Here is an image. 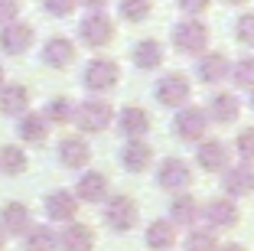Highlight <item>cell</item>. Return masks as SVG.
<instances>
[{
    "label": "cell",
    "mask_w": 254,
    "mask_h": 251,
    "mask_svg": "<svg viewBox=\"0 0 254 251\" xmlns=\"http://www.w3.org/2000/svg\"><path fill=\"white\" fill-rule=\"evenodd\" d=\"M137 219H140V209H137V202L130 199V196H111V199L105 202V225L111 232H130L137 225Z\"/></svg>",
    "instance_id": "277c9868"
},
{
    "label": "cell",
    "mask_w": 254,
    "mask_h": 251,
    "mask_svg": "<svg viewBox=\"0 0 254 251\" xmlns=\"http://www.w3.org/2000/svg\"><path fill=\"white\" fill-rule=\"evenodd\" d=\"M0 248H3V229H0Z\"/></svg>",
    "instance_id": "ee69618b"
},
{
    "label": "cell",
    "mask_w": 254,
    "mask_h": 251,
    "mask_svg": "<svg viewBox=\"0 0 254 251\" xmlns=\"http://www.w3.org/2000/svg\"><path fill=\"white\" fill-rule=\"evenodd\" d=\"M228 75H232V82L238 85V88L251 91L254 88V56H241V59L232 66V72H228Z\"/></svg>",
    "instance_id": "1f68e13d"
},
{
    "label": "cell",
    "mask_w": 254,
    "mask_h": 251,
    "mask_svg": "<svg viewBox=\"0 0 254 251\" xmlns=\"http://www.w3.org/2000/svg\"><path fill=\"white\" fill-rule=\"evenodd\" d=\"M157 183L166 192H186L192 186V167L183 157H166L157 167Z\"/></svg>",
    "instance_id": "3957f363"
},
{
    "label": "cell",
    "mask_w": 254,
    "mask_h": 251,
    "mask_svg": "<svg viewBox=\"0 0 254 251\" xmlns=\"http://www.w3.org/2000/svg\"><path fill=\"white\" fill-rule=\"evenodd\" d=\"M209 114H205V108H199V104H183L180 114H176V121H173V131H176V137L186 144H199L205 141V131H209Z\"/></svg>",
    "instance_id": "6da1fadb"
},
{
    "label": "cell",
    "mask_w": 254,
    "mask_h": 251,
    "mask_svg": "<svg viewBox=\"0 0 254 251\" xmlns=\"http://www.w3.org/2000/svg\"><path fill=\"white\" fill-rule=\"evenodd\" d=\"M228 72H232V62L225 52H202L199 62H195V75L205 85H218L222 79H228Z\"/></svg>",
    "instance_id": "8fae6325"
},
{
    "label": "cell",
    "mask_w": 254,
    "mask_h": 251,
    "mask_svg": "<svg viewBox=\"0 0 254 251\" xmlns=\"http://www.w3.org/2000/svg\"><path fill=\"white\" fill-rule=\"evenodd\" d=\"M30 104V91L23 88V85H7V88L0 91V111L3 114H23Z\"/></svg>",
    "instance_id": "83f0119b"
},
{
    "label": "cell",
    "mask_w": 254,
    "mask_h": 251,
    "mask_svg": "<svg viewBox=\"0 0 254 251\" xmlns=\"http://www.w3.org/2000/svg\"><path fill=\"white\" fill-rule=\"evenodd\" d=\"M195 163L205 173H222L228 167V147L222 141H199L195 147Z\"/></svg>",
    "instance_id": "9a60e30c"
},
{
    "label": "cell",
    "mask_w": 254,
    "mask_h": 251,
    "mask_svg": "<svg viewBox=\"0 0 254 251\" xmlns=\"http://www.w3.org/2000/svg\"><path fill=\"white\" fill-rule=\"evenodd\" d=\"M222 3H232V7H238V3H245V0H222Z\"/></svg>",
    "instance_id": "b9f144b4"
},
{
    "label": "cell",
    "mask_w": 254,
    "mask_h": 251,
    "mask_svg": "<svg viewBox=\"0 0 254 251\" xmlns=\"http://www.w3.org/2000/svg\"><path fill=\"white\" fill-rule=\"evenodd\" d=\"M218 251H248V248H245V245H238V242H228V245H222Z\"/></svg>",
    "instance_id": "ab89813d"
},
{
    "label": "cell",
    "mask_w": 254,
    "mask_h": 251,
    "mask_svg": "<svg viewBox=\"0 0 254 251\" xmlns=\"http://www.w3.org/2000/svg\"><path fill=\"white\" fill-rule=\"evenodd\" d=\"M205 114H209V121H215V124H235L238 114H241L238 95H232V91H215L209 108H205Z\"/></svg>",
    "instance_id": "4fadbf2b"
},
{
    "label": "cell",
    "mask_w": 254,
    "mask_h": 251,
    "mask_svg": "<svg viewBox=\"0 0 254 251\" xmlns=\"http://www.w3.org/2000/svg\"><path fill=\"white\" fill-rule=\"evenodd\" d=\"M202 219H205V225H209L212 232H228L241 222V209H238L235 199L225 196V199H212L209 206L202 209Z\"/></svg>",
    "instance_id": "52a82bcc"
},
{
    "label": "cell",
    "mask_w": 254,
    "mask_h": 251,
    "mask_svg": "<svg viewBox=\"0 0 254 251\" xmlns=\"http://www.w3.org/2000/svg\"><path fill=\"white\" fill-rule=\"evenodd\" d=\"M82 3H85L88 10H105V7H108V0H82Z\"/></svg>",
    "instance_id": "f35d334b"
},
{
    "label": "cell",
    "mask_w": 254,
    "mask_h": 251,
    "mask_svg": "<svg viewBox=\"0 0 254 251\" xmlns=\"http://www.w3.org/2000/svg\"><path fill=\"white\" fill-rule=\"evenodd\" d=\"M30 225H33V215L23 202H7V206L0 209V229H3V235H26Z\"/></svg>",
    "instance_id": "e0dca14e"
},
{
    "label": "cell",
    "mask_w": 254,
    "mask_h": 251,
    "mask_svg": "<svg viewBox=\"0 0 254 251\" xmlns=\"http://www.w3.org/2000/svg\"><path fill=\"white\" fill-rule=\"evenodd\" d=\"M43 7L53 16H68L75 7H78V0H43Z\"/></svg>",
    "instance_id": "d590c367"
},
{
    "label": "cell",
    "mask_w": 254,
    "mask_h": 251,
    "mask_svg": "<svg viewBox=\"0 0 254 251\" xmlns=\"http://www.w3.org/2000/svg\"><path fill=\"white\" fill-rule=\"evenodd\" d=\"M118 127H121V134L130 137V141H137V137H143V134L150 131V114L143 108H137V104H127V108L118 114Z\"/></svg>",
    "instance_id": "7402d4cb"
},
{
    "label": "cell",
    "mask_w": 254,
    "mask_h": 251,
    "mask_svg": "<svg viewBox=\"0 0 254 251\" xmlns=\"http://www.w3.org/2000/svg\"><path fill=\"white\" fill-rule=\"evenodd\" d=\"M248 104H251V111H254V88L248 91Z\"/></svg>",
    "instance_id": "60d3db41"
},
{
    "label": "cell",
    "mask_w": 254,
    "mask_h": 251,
    "mask_svg": "<svg viewBox=\"0 0 254 251\" xmlns=\"http://www.w3.org/2000/svg\"><path fill=\"white\" fill-rule=\"evenodd\" d=\"M176 3H180V10L186 16H199V13H205V10H209L212 0H176Z\"/></svg>",
    "instance_id": "8d00e7d4"
},
{
    "label": "cell",
    "mask_w": 254,
    "mask_h": 251,
    "mask_svg": "<svg viewBox=\"0 0 254 251\" xmlns=\"http://www.w3.org/2000/svg\"><path fill=\"white\" fill-rule=\"evenodd\" d=\"M121 16L127 23H140L150 16V0H121Z\"/></svg>",
    "instance_id": "d6a6232c"
},
{
    "label": "cell",
    "mask_w": 254,
    "mask_h": 251,
    "mask_svg": "<svg viewBox=\"0 0 254 251\" xmlns=\"http://www.w3.org/2000/svg\"><path fill=\"white\" fill-rule=\"evenodd\" d=\"M118 79H121L118 62H111V59H91L85 66V75H82L88 91H111L118 85Z\"/></svg>",
    "instance_id": "30bf717a"
},
{
    "label": "cell",
    "mask_w": 254,
    "mask_h": 251,
    "mask_svg": "<svg viewBox=\"0 0 254 251\" xmlns=\"http://www.w3.org/2000/svg\"><path fill=\"white\" fill-rule=\"evenodd\" d=\"M72 59H75V46L68 43L65 36H56V39H49V43L43 46V62L46 66L65 69V66H72Z\"/></svg>",
    "instance_id": "cb8c5ba5"
},
{
    "label": "cell",
    "mask_w": 254,
    "mask_h": 251,
    "mask_svg": "<svg viewBox=\"0 0 254 251\" xmlns=\"http://www.w3.org/2000/svg\"><path fill=\"white\" fill-rule=\"evenodd\" d=\"M78 36L85 46H108L114 36V23L105 10H91L82 23H78Z\"/></svg>",
    "instance_id": "ba28073f"
},
{
    "label": "cell",
    "mask_w": 254,
    "mask_h": 251,
    "mask_svg": "<svg viewBox=\"0 0 254 251\" xmlns=\"http://www.w3.org/2000/svg\"><path fill=\"white\" fill-rule=\"evenodd\" d=\"M199 215H202V209H199V202H195V196L176 192V196L170 199V222L176 225V229H195Z\"/></svg>",
    "instance_id": "7c38bea8"
},
{
    "label": "cell",
    "mask_w": 254,
    "mask_h": 251,
    "mask_svg": "<svg viewBox=\"0 0 254 251\" xmlns=\"http://www.w3.org/2000/svg\"><path fill=\"white\" fill-rule=\"evenodd\" d=\"M75 124L82 127L85 134H101L108 131V124L114 121V111L108 101H98V98H91V101H82L78 108H75Z\"/></svg>",
    "instance_id": "5b68a950"
},
{
    "label": "cell",
    "mask_w": 254,
    "mask_h": 251,
    "mask_svg": "<svg viewBox=\"0 0 254 251\" xmlns=\"http://www.w3.org/2000/svg\"><path fill=\"white\" fill-rule=\"evenodd\" d=\"M59 248L62 251H91L95 248V232L85 222H68L59 235Z\"/></svg>",
    "instance_id": "ac0fdd59"
},
{
    "label": "cell",
    "mask_w": 254,
    "mask_h": 251,
    "mask_svg": "<svg viewBox=\"0 0 254 251\" xmlns=\"http://www.w3.org/2000/svg\"><path fill=\"white\" fill-rule=\"evenodd\" d=\"M173 46H176L180 52H186V56H202L205 46H209V26H205L202 20H195V16L176 23V30H173Z\"/></svg>",
    "instance_id": "7a4b0ae2"
},
{
    "label": "cell",
    "mask_w": 254,
    "mask_h": 251,
    "mask_svg": "<svg viewBox=\"0 0 254 251\" xmlns=\"http://www.w3.org/2000/svg\"><path fill=\"white\" fill-rule=\"evenodd\" d=\"M49 124H68L75 118V104L68 98H53V101L46 104V114H43Z\"/></svg>",
    "instance_id": "f546056e"
},
{
    "label": "cell",
    "mask_w": 254,
    "mask_h": 251,
    "mask_svg": "<svg viewBox=\"0 0 254 251\" xmlns=\"http://www.w3.org/2000/svg\"><path fill=\"white\" fill-rule=\"evenodd\" d=\"M75 199L78 202H101L108 199V176L105 173H82V179L75 183Z\"/></svg>",
    "instance_id": "ffe728a7"
},
{
    "label": "cell",
    "mask_w": 254,
    "mask_h": 251,
    "mask_svg": "<svg viewBox=\"0 0 254 251\" xmlns=\"http://www.w3.org/2000/svg\"><path fill=\"white\" fill-rule=\"evenodd\" d=\"M88 157H91V147L82 141V137H62L59 141L62 167H68V170H82L85 163H88Z\"/></svg>",
    "instance_id": "603a6c76"
},
{
    "label": "cell",
    "mask_w": 254,
    "mask_h": 251,
    "mask_svg": "<svg viewBox=\"0 0 254 251\" xmlns=\"http://www.w3.org/2000/svg\"><path fill=\"white\" fill-rule=\"evenodd\" d=\"M16 131H20V137L26 144H43L46 134H49V121H46L43 114H23V121L16 124Z\"/></svg>",
    "instance_id": "4316f807"
},
{
    "label": "cell",
    "mask_w": 254,
    "mask_h": 251,
    "mask_svg": "<svg viewBox=\"0 0 254 251\" xmlns=\"http://www.w3.org/2000/svg\"><path fill=\"white\" fill-rule=\"evenodd\" d=\"M75 212H78V199L75 192L68 189H53L46 196V215L53 222H75Z\"/></svg>",
    "instance_id": "2e32d148"
},
{
    "label": "cell",
    "mask_w": 254,
    "mask_h": 251,
    "mask_svg": "<svg viewBox=\"0 0 254 251\" xmlns=\"http://www.w3.org/2000/svg\"><path fill=\"white\" fill-rule=\"evenodd\" d=\"M33 43V26H26V23H7L3 26V33H0V49L10 52V56H20V52H26Z\"/></svg>",
    "instance_id": "d6986e66"
},
{
    "label": "cell",
    "mask_w": 254,
    "mask_h": 251,
    "mask_svg": "<svg viewBox=\"0 0 254 251\" xmlns=\"http://www.w3.org/2000/svg\"><path fill=\"white\" fill-rule=\"evenodd\" d=\"M222 189L228 199H245L254 192V170L251 163H235V167H225L222 170Z\"/></svg>",
    "instance_id": "9c48e42d"
},
{
    "label": "cell",
    "mask_w": 254,
    "mask_h": 251,
    "mask_svg": "<svg viewBox=\"0 0 254 251\" xmlns=\"http://www.w3.org/2000/svg\"><path fill=\"white\" fill-rule=\"evenodd\" d=\"M134 66L150 72V69H160L163 66V43L160 39H140L134 46Z\"/></svg>",
    "instance_id": "d4e9b609"
},
{
    "label": "cell",
    "mask_w": 254,
    "mask_h": 251,
    "mask_svg": "<svg viewBox=\"0 0 254 251\" xmlns=\"http://www.w3.org/2000/svg\"><path fill=\"white\" fill-rule=\"evenodd\" d=\"M26 251H56L59 248V235L49 225H30V232L23 235Z\"/></svg>",
    "instance_id": "484cf974"
},
{
    "label": "cell",
    "mask_w": 254,
    "mask_h": 251,
    "mask_svg": "<svg viewBox=\"0 0 254 251\" xmlns=\"http://www.w3.org/2000/svg\"><path fill=\"white\" fill-rule=\"evenodd\" d=\"M186 251H218V238L212 229H189Z\"/></svg>",
    "instance_id": "4dcf8cb0"
},
{
    "label": "cell",
    "mask_w": 254,
    "mask_h": 251,
    "mask_svg": "<svg viewBox=\"0 0 254 251\" xmlns=\"http://www.w3.org/2000/svg\"><path fill=\"white\" fill-rule=\"evenodd\" d=\"M157 101L163 104V108H183V104H189V95H192V85H189L186 75L180 72H170L163 75V79L157 82Z\"/></svg>",
    "instance_id": "8992f818"
},
{
    "label": "cell",
    "mask_w": 254,
    "mask_h": 251,
    "mask_svg": "<svg viewBox=\"0 0 254 251\" xmlns=\"http://www.w3.org/2000/svg\"><path fill=\"white\" fill-rule=\"evenodd\" d=\"M143 242L150 251H170L176 245V225L170 219H153L143 232Z\"/></svg>",
    "instance_id": "44dd1931"
},
{
    "label": "cell",
    "mask_w": 254,
    "mask_h": 251,
    "mask_svg": "<svg viewBox=\"0 0 254 251\" xmlns=\"http://www.w3.org/2000/svg\"><path fill=\"white\" fill-rule=\"evenodd\" d=\"M235 147H238V157L245 163H254V127H245L235 137Z\"/></svg>",
    "instance_id": "836d02e7"
},
{
    "label": "cell",
    "mask_w": 254,
    "mask_h": 251,
    "mask_svg": "<svg viewBox=\"0 0 254 251\" xmlns=\"http://www.w3.org/2000/svg\"><path fill=\"white\" fill-rule=\"evenodd\" d=\"M235 36H238V43L254 46V13H241L238 16V23H235Z\"/></svg>",
    "instance_id": "e575fe53"
},
{
    "label": "cell",
    "mask_w": 254,
    "mask_h": 251,
    "mask_svg": "<svg viewBox=\"0 0 254 251\" xmlns=\"http://www.w3.org/2000/svg\"><path fill=\"white\" fill-rule=\"evenodd\" d=\"M0 173H7V176H20L26 173V154L20 147H0Z\"/></svg>",
    "instance_id": "f1b7e54d"
},
{
    "label": "cell",
    "mask_w": 254,
    "mask_h": 251,
    "mask_svg": "<svg viewBox=\"0 0 254 251\" xmlns=\"http://www.w3.org/2000/svg\"><path fill=\"white\" fill-rule=\"evenodd\" d=\"M0 88H3V69H0Z\"/></svg>",
    "instance_id": "7bdbcfd3"
},
{
    "label": "cell",
    "mask_w": 254,
    "mask_h": 251,
    "mask_svg": "<svg viewBox=\"0 0 254 251\" xmlns=\"http://www.w3.org/2000/svg\"><path fill=\"white\" fill-rule=\"evenodd\" d=\"M150 163H153V147H150L143 137L127 141L124 147H121V167H124L127 173H143Z\"/></svg>",
    "instance_id": "5bb4252c"
},
{
    "label": "cell",
    "mask_w": 254,
    "mask_h": 251,
    "mask_svg": "<svg viewBox=\"0 0 254 251\" xmlns=\"http://www.w3.org/2000/svg\"><path fill=\"white\" fill-rule=\"evenodd\" d=\"M20 13V3L16 0H0V23H13Z\"/></svg>",
    "instance_id": "74e56055"
}]
</instances>
